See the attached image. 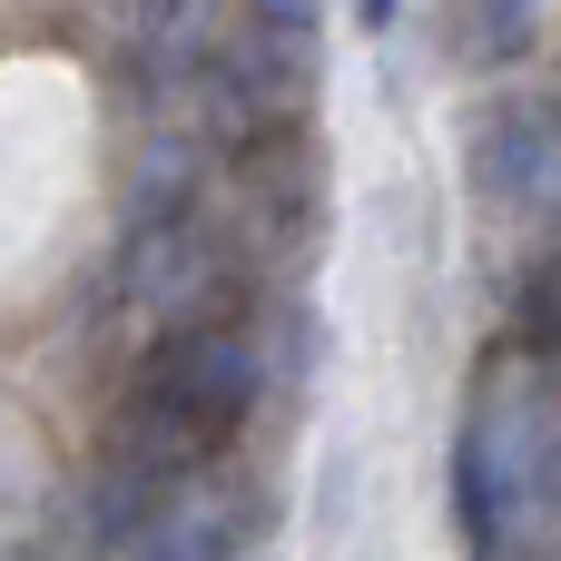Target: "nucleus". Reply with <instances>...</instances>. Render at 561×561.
<instances>
[{"label":"nucleus","instance_id":"obj_1","mask_svg":"<svg viewBox=\"0 0 561 561\" xmlns=\"http://www.w3.org/2000/svg\"><path fill=\"white\" fill-rule=\"evenodd\" d=\"M561 513V365L552 345H523L473 375L463 434H454V523L473 552H513Z\"/></svg>","mask_w":561,"mask_h":561},{"label":"nucleus","instance_id":"obj_2","mask_svg":"<svg viewBox=\"0 0 561 561\" xmlns=\"http://www.w3.org/2000/svg\"><path fill=\"white\" fill-rule=\"evenodd\" d=\"M256 394H266L256 335H247L237 316H217V306H187V316H158L118 434H148V444H168V454H227V444L247 434Z\"/></svg>","mask_w":561,"mask_h":561},{"label":"nucleus","instance_id":"obj_3","mask_svg":"<svg viewBox=\"0 0 561 561\" xmlns=\"http://www.w3.org/2000/svg\"><path fill=\"white\" fill-rule=\"evenodd\" d=\"M207 128L217 148H266L296 128L306 89H316V0H247L237 30H217L207 59Z\"/></svg>","mask_w":561,"mask_h":561},{"label":"nucleus","instance_id":"obj_4","mask_svg":"<svg viewBox=\"0 0 561 561\" xmlns=\"http://www.w3.org/2000/svg\"><path fill=\"white\" fill-rule=\"evenodd\" d=\"M463 158H473V187L493 207H523V217L561 227V108L552 99H493L473 118Z\"/></svg>","mask_w":561,"mask_h":561},{"label":"nucleus","instance_id":"obj_5","mask_svg":"<svg viewBox=\"0 0 561 561\" xmlns=\"http://www.w3.org/2000/svg\"><path fill=\"white\" fill-rule=\"evenodd\" d=\"M217 59V0H118V69L148 108L187 99Z\"/></svg>","mask_w":561,"mask_h":561},{"label":"nucleus","instance_id":"obj_6","mask_svg":"<svg viewBox=\"0 0 561 561\" xmlns=\"http://www.w3.org/2000/svg\"><path fill=\"white\" fill-rule=\"evenodd\" d=\"M523 345H552L561 355V247L533 256V276H523Z\"/></svg>","mask_w":561,"mask_h":561},{"label":"nucleus","instance_id":"obj_7","mask_svg":"<svg viewBox=\"0 0 561 561\" xmlns=\"http://www.w3.org/2000/svg\"><path fill=\"white\" fill-rule=\"evenodd\" d=\"M355 20H365V30H394V20H404V0H355Z\"/></svg>","mask_w":561,"mask_h":561}]
</instances>
